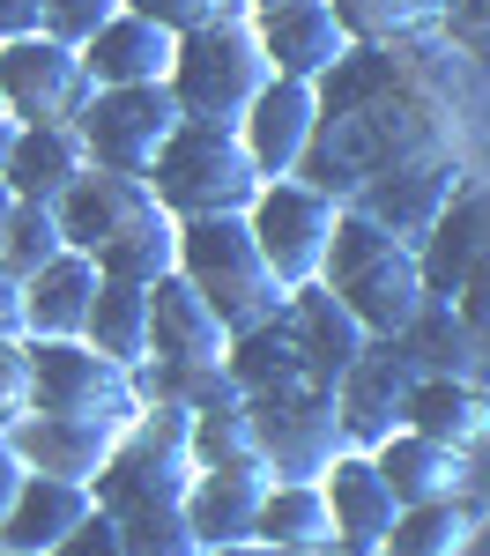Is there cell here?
Wrapping results in <instances>:
<instances>
[{
    "instance_id": "ac0fdd59",
    "label": "cell",
    "mask_w": 490,
    "mask_h": 556,
    "mask_svg": "<svg viewBox=\"0 0 490 556\" xmlns=\"http://www.w3.org/2000/svg\"><path fill=\"white\" fill-rule=\"evenodd\" d=\"M156 208V193L141 186V178H120V172H97L89 164L60 201H52V215H60V238H67V253H104L112 238H127L141 215Z\"/></svg>"
},
{
    "instance_id": "c3c4849f",
    "label": "cell",
    "mask_w": 490,
    "mask_h": 556,
    "mask_svg": "<svg viewBox=\"0 0 490 556\" xmlns=\"http://www.w3.org/2000/svg\"><path fill=\"white\" fill-rule=\"evenodd\" d=\"M201 556H312V549H275V542H238V549H201Z\"/></svg>"
},
{
    "instance_id": "5bb4252c",
    "label": "cell",
    "mask_w": 490,
    "mask_h": 556,
    "mask_svg": "<svg viewBox=\"0 0 490 556\" xmlns=\"http://www.w3.org/2000/svg\"><path fill=\"white\" fill-rule=\"evenodd\" d=\"M253 38H261V60L290 83H319L342 52H350V30L335 23L327 0H253L246 8Z\"/></svg>"
},
{
    "instance_id": "30bf717a",
    "label": "cell",
    "mask_w": 490,
    "mask_h": 556,
    "mask_svg": "<svg viewBox=\"0 0 490 556\" xmlns=\"http://www.w3.org/2000/svg\"><path fill=\"white\" fill-rule=\"evenodd\" d=\"M89 104V67L75 45L45 38H0V112L15 127H60Z\"/></svg>"
},
{
    "instance_id": "e0dca14e",
    "label": "cell",
    "mask_w": 490,
    "mask_h": 556,
    "mask_svg": "<svg viewBox=\"0 0 490 556\" xmlns=\"http://www.w3.org/2000/svg\"><path fill=\"white\" fill-rule=\"evenodd\" d=\"M312 119H319V97H312V83L267 75L261 97H253V104H246V119H238V141H246L253 172H261V178H298V164H305V141H312Z\"/></svg>"
},
{
    "instance_id": "681fc988",
    "label": "cell",
    "mask_w": 490,
    "mask_h": 556,
    "mask_svg": "<svg viewBox=\"0 0 490 556\" xmlns=\"http://www.w3.org/2000/svg\"><path fill=\"white\" fill-rule=\"evenodd\" d=\"M8 149H15V119H0V172H8Z\"/></svg>"
},
{
    "instance_id": "7bdbcfd3",
    "label": "cell",
    "mask_w": 490,
    "mask_h": 556,
    "mask_svg": "<svg viewBox=\"0 0 490 556\" xmlns=\"http://www.w3.org/2000/svg\"><path fill=\"white\" fill-rule=\"evenodd\" d=\"M453 312H461V327L476 334V349H483V364H490V253L468 267V282L453 290Z\"/></svg>"
},
{
    "instance_id": "8992f818",
    "label": "cell",
    "mask_w": 490,
    "mask_h": 556,
    "mask_svg": "<svg viewBox=\"0 0 490 556\" xmlns=\"http://www.w3.org/2000/svg\"><path fill=\"white\" fill-rule=\"evenodd\" d=\"M186 475H193V460H186V408L149 401L120 430V445L97 468L89 497H97V513H120V505H178L186 497Z\"/></svg>"
},
{
    "instance_id": "9a60e30c",
    "label": "cell",
    "mask_w": 490,
    "mask_h": 556,
    "mask_svg": "<svg viewBox=\"0 0 490 556\" xmlns=\"http://www.w3.org/2000/svg\"><path fill=\"white\" fill-rule=\"evenodd\" d=\"M319 497H327V519H335V549L342 556H379L387 542V527H394V490H387V475L372 468V453H356L342 445L327 468H319Z\"/></svg>"
},
{
    "instance_id": "e575fe53",
    "label": "cell",
    "mask_w": 490,
    "mask_h": 556,
    "mask_svg": "<svg viewBox=\"0 0 490 556\" xmlns=\"http://www.w3.org/2000/svg\"><path fill=\"white\" fill-rule=\"evenodd\" d=\"M335 23L350 30V45H409V38H439L445 0H327Z\"/></svg>"
},
{
    "instance_id": "8d00e7d4",
    "label": "cell",
    "mask_w": 490,
    "mask_h": 556,
    "mask_svg": "<svg viewBox=\"0 0 490 556\" xmlns=\"http://www.w3.org/2000/svg\"><path fill=\"white\" fill-rule=\"evenodd\" d=\"M60 253H67L60 215L45 208V201H15V208H8V230H0V275L30 282L45 260H60Z\"/></svg>"
},
{
    "instance_id": "f546056e",
    "label": "cell",
    "mask_w": 490,
    "mask_h": 556,
    "mask_svg": "<svg viewBox=\"0 0 490 556\" xmlns=\"http://www.w3.org/2000/svg\"><path fill=\"white\" fill-rule=\"evenodd\" d=\"M394 342L409 349V364H416L424 379H490L483 349H476V334L461 327L453 298H424V304H416V319L401 327Z\"/></svg>"
},
{
    "instance_id": "7c38bea8",
    "label": "cell",
    "mask_w": 490,
    "mask_h": 556,
    "mask_svg": "<svg viewBox=\"0 0 490 556\" xmlns=\"http://www.w3.org/2000/svg\"><path fill=\"white\" fill-rule=\"evenodd\" d=\"M424 379L416 364H409V349L394 334H372V342L350 356V371L335 379V416H342V445L356 453H372L379 438H394L401 430V401H409V386Z\"/></svg>"
},
{
    "instance_id": "f35d334b",
    "label": "cell",
    "mask_w": 490,
    "mask_h": 556,
    "mask_svg": "<svg viewBox=\"0 0 490 556\" xmlns=\"http://www.w3.org/2000/svg\"><path fill=\"white\" fill-rule=\"evenodd\" d=\"M120 8H134V15H149V23H164L172 38H186V30H209V23L246 15L253 0H120Z\"/></svg>"
},
{
    "instance_id": "d590c367",
    "label": "cell",
    "mask_w": 490,
    "mask_h": 556,
    "mask_svg": "<svg viewBox=\"0 0 490 556\" xmlns=\"http://www.w3.org/2000/svg\"><path fill=\"white\" fill-rule=\"evenodd\" d=\"M172 267H178V215H164V208H149L127 238H112L97 253V275H120V282H141V290L164 282Z\"/></svg>"
},
{
    "instance_id": "ee69618b",
    "label": "cell",
    "mask_w": 490,
    "mask_h": 556,
    "mask_svg": "<svg viewBox=\"0 0 490 556\" xmlns=\"http://www.w3.org/2000/svg\"><path fill=\"white\" fill-rule=\"evenodd\" d=\"M52 556H127V542H120L112 513H89L83 527H75V534H67V542L52 549Z\"/></svg>"
},
{
    "instance_id": "cb8c5ba5",
    "label": "cell",
    "mask_w": 490,
    "mask_h": 556,
    "mask_svg": "<svg viewBox=\"0 0 490 556\" xmlns=\"http://www.w3.org/2000/svg\"><path fill=\"white\" fill-rule=\"evenodd\" d=\"M261 490H267V475H216V468H193V475H186L178 513H186L193 549H238V542H253Z\"/></svg>"
},
{
    "instance_id": "bcb514c9",
    "label": "cell",
    "mask_w": 490,
    "mask_h": 556,
    "mask_svg": "<svg viewBox=\"0 0 490 556\" xmlns=\"http://www.w3.org/2000/svg\"><path fill=\"white\" fill-rule=\"evenodd\" d=\"M0 334H23V282L0 275Z\"/></svg>"
},
{
    "instance_id": "836d02e7",
    "label": "cell",
    "mask_w": 490,
    "mask_h": 556,
    "mask_svg": "<svg viewBox=\"0 0 490 556\" xmlns=\"http://www.w3.org/2000/svg\"><path fill=\"white\" fill-rule=\"evenodd\" d=\"M186 460H193V468H216V475H267L261 438L246 424V401L186 416Z\"/></svg>"
},
{
    "instance_id": "6da1fadb",
    "label": "cell",
    "mask_w": 490,
    "mask_h": 556,
    "mask_svg": "<svg viewBox=\"0 0 490 556\" xmlns=\"http://www.w3.org/2000/svg\"><path fill=\"white\" fill-rule=\"evenodd\" d=\"M312 97H319V119H312L298 178L319 186L327 201H356L379 172L461 149V97H453L439 38L350 45L312 83Z\"/></svg>"
},
{
    "instance_id": "816d5d0a",
    "label": "cell",
    "mask_w": 490,
    "mask_h": 556,
    "mask_svg": "<svg viewBox=\"0 0 490 556\" xmlns=\"http://www.w3.org/2000/svg\"><path fill=\"white\" fill-rule=\"evenodd\" d=\"M0 556H15V549H0Z\"/></svg>"
},
{
    "instance_id": "9c48e42d",
    "label": "cell",
    "mask_w": 490,
    "mask_h": 556,
    "mask_svg": "<svg viewBox=\"0 0 490 556\" xmlns=\"http://www.w3.org/2000/svg\"><path fill=\"white\" fill-rule=\"evenodd\" d=\"M335 215H342V201H327L305 178H261V193H253V208H246V230H253V245H261V260L275 267L282 290L319 282Z\"/></svg>"
},
{
    "instance_id": "1f68e13d",
    "label": "cell",
    "mask_w": 490,
    "mask_h": 556,
    "mask_svg": "<svg viewBox=\"0 0 490 556\" xmlns=\"http://www.w3.org/2000/svg\"><path fill=\"white\" fill-rule=\"evenodd\" d=\"M83 342L112 364H141L149 356V290L141 282H120V275H97V298H89V327Z\"/></svg>"
},
{
    "instance_id": "7dc6e473",
    "label": "cell",
    "mask_w": 490,
    "mask_h": 556,
    "mask_svg": "<svg viewBox=\"0 0 490 556\" xmlns=\"http://www.w3.org/2000/svg\"><path fill=\"white\" fill-rule=\"evenodd\" d=\"M23 460H15V453H8V438H0V513H8V505H15V490H23Z\"/></svg>"
},
{
    "instance_id": "d4e9b609",
    "label": "cell",
    "mask_w": 490,
    "mask_h": 556,
    "mask_svg": "<svg viewBox=\"0 0 490 556\" xmlns=\"http://www.w3.org/2000/svg\"><path fill=\"white\" fill-rule=\"evenodd\" d=\"M89 298H97V260L60 253L23 282V342H75L89 327Z\"/></svg>"
},
{
    "instance_id": "d6986e66",
    "label": "cell",
    "mask_w": 490,
    "mask_h": 556,
    "mask_svg": "<svg viewBox=\"0 0 490 556\" xmlns=\"http://www.w3.org/2000/svg\"><path fill=\"white\" fill-rule=\"evenodd\" d=\"M0 438H8V453H15L30 475H67V482H97V468H104L112 445H120V430H112V424H89V416H45V408L15 416Z\"/></svg>"
},
{
    "instance_id": "4dcf8cb0",
    "label": "cell",
    "mask_w": 490,
    "mask_h": 556,
    "mask_svg": "<svg viewBox=\"0 0 490 556\" xmlns=\"http://www.w3.org/2000/svg\"><path fill=\"white\" fill-rule=\"evenodd\" d=\"M372 468L387 475L394 505H424V497L461 490L468 453H453V445H439V438H416V430H394V438H379V445H372Z\"/></svg>"
},
{
    "instance_id": "2e32d148",
    "label": "cell",
    "mask_w": 490,
    "mask_h": 556,
    "mask_svg": "<svg viewBox=\"0 0 490 556\" xmlns=\"http://www.w3.org/2000/svg\"><path fill=\"white\" fill-rule=\"evenodd\" d=\"M223 371L238 386V401H267V393H319V364L305 356V342L290 334V319H282V304L253 319V327H238L230 349H223Z\"/></svg>"
},
{
    "instance_id": "83f0119b",
    "label": "cell",
    "mask_w": 490,
    "mask_h": 556,
    "mask_svg": "<svg viewBox=\"0 0 490 556\" xmlns=\"http://www.w3.org/2000/svg\"><path fill=\"white\" fill-rule=\"evenodd\" d=\"M490 505L468 497V490H445V497H424V505H401L379 556H461L476 534H483Z\"/></svg>"
},
{
    "instance_id": "8fae6325",
    "label": "cell",
    "mask_w": 490,
    "mask_h": 556,
    "mask_svg": "<svg viewBox=\"0 0 490 556\" xmlns=\"http://www.w3.org/2000/svg\"><path fill=\"white\" fill-rule=\"evenodd\" d=\"M246 424H253V438H261L267 482H319V468L342 453L335 386H319V393H267V401H246Z\"/></svg>"
},
{
    "instance_id": "ba28073f",
    "label": "cell",
    "mask_w": 490,
    "mask_h": 556,
    "mask_svg": "<svg viewBox=\"0 0 490 556\" xmlns=\"http://www.w3.org/2000/svg\"><path fill=\"white\" fill-rule=\"evenodd\" d=\"M30 408H45V416H89V424L127 430L141 416V393H134L127 364L97 356L75 334V342H30Z\"/></svg>"
},
{
    "instance_id": "60d3db41",
    "label": "cell",
    "mask_w": 490,
    "mask_h": 556,
    "mask_svg": "<svg viewBox=\"0 0 490 556\" xmlns=\"http://www.w3.org/2000/svg\"><path fill=\"white\" fill-rule=\"evenodd\" d=\"M30 416V342L23 334H0V430Z\"/></svg>"
},
{
    "instance_id": "b9f144b4",
    "label": "cell",
    "mask_w": 490,
    "mask_h": 556,
    "mask_svg": "<svg viewBox=\"0 0 490 556\" xmlns=\"http://www.w3.org/2000/svg\"><path fill=\"white\" fill-rule=\"evenodd\" d=\"M445 45H461L468 60L490 67V0H445V23H439Z\"/></svg>"
},
{
    "instance_id": "f6af8a7d",
    "label": "cell",
    "mask_w": 490,
    "mask_h": 556,
    "mask_svg": "<svg viewBox=\"0 0 490 556\" xmlns=\"http://www.w3.org/2000/svg\"><path fill=\"white\" fill-rule=\"evenodd\" d=\"M45 23V0H0V38H30Z\"/></svg>"
},
{
    "instance_id": "7a4b0ae2",
    "label": "cell",
    "mask_w": 490,
    "mask_h": 556,
    "mask_svg": "<svg viewBox=\"0 0 490 556\" xmlns=\"http://www.w3.org/2000/svg\"><path fill=\"white\" fill-rule=\"evenodd\" d=\"M319 282L350 304V319L364 334H401L424 304V275H416V245L379 230L372 215L342 208L335 215V238H327V260H319Z\"/></svg>"
},
{
    "instance_id": "52a82bcc",
    "label": "cell",
    "mask_w": 490,
    "mask_h": 556,
    "mask_svg": "<svg viewBox=\"0 0 490 556\" xmlns=\"http://www.w3.org/2000/svg\"><path fill=\"white\" fill-rule=\"evenodd\" d=\"M178 127V97L172 83H127V89H89V104L75 112V134H83L89 164L120 178H149L156 149L172 141Z\"/></svg>"
},
{
    "instance_id": "f907efd6",
    "label": "cell",
    "mask_w": 490,
    "mask_h": 556,
    "mask_svg": "<svg viewBox=\"0 0 490 556\" xmlns=\"http://www.w3.org/2000/svg\"><path fill=\"white\" fill-rule=\"evenodd\" d=\"M8 208H15V193H8V178H0V230H8Z\"/></svg>"
},
{
    "instance_id": "3957f363",
    "label": "cell",
    "mask_w": 490,
    "mask_h": 556,
    "mask_svg": "<svg viewBox=\"0 0 490 556\" xmlns=\"http://www.w3.org/2000/svg\"><path fill=\"white\" fill-rule=\"evenodd\" d=\"M141 186L156 193V208H164V215L193 223V215H246V208H253V193H261V172H253V156H246L238 127L178 119Z\"/></svg>"
},
{
    "instance_id": "603a6c76",
    "label": "cell",
    "mask_w": 490,
    "mask_h": 556,
    "mask_svg": "<svg viewBox=\"0 0 490 556\" xmlns=\"http://www.w3.org/2000/svg\"><path fill=\"white\" fill-rule=\"evenodd\" d=\"M490 253V186H468L453 208L416 238V275H424V298H453L468 282V267Z\"/></svg>"
},
{
    "instance_id": "ffe728a7",
    "label": "cell",
    "mask_w": 490,
    "mask_h": 556,
    "mask_svg": "<svg viewBox=\"0 0 490 556\" xmlns=\"http://www.w3.org/2000/svg\"><path fill=\"white\" fill-rule=\"evenodd\" d=\"M223 349H230V327L178 267L164 282H149V356L156 364H223Z\"/></svg>"
},
{
    "instance_id": "5b68a950",
    "label": "cell",
    "mask_w": 490,
    "mask_h": 556,
    "mask_svg": "<svg viewBox=\"0 0 490 556\" xmlns=\"http://www.w3.org/2000/svg\"><path fill=\"white\" fill-rule=\"evenodd\" d=\"M275 75L261 60V38L246 15L230 23H209V30H186L172 60V97H178V119H201V127H238L246 104L261 97V83Z\"/></svg>"
},
{
    "instance_id": "4316f807",
    "label": "cell",
    "mask_w": 490,
    "mask_h": 556,
    "mask_svg": "<svg viewBox=\"0 0 490 556\" xmlns=\"http://www.w3.org/2000/svg\"><path fill=\"white\" fill-rule=\"evenodd\" d=\"M89 172V149L83 134H75V119H60V127H15V149H8V193L15 201H60L75 178Z\"/></svg>"
},
{
    "instance_id": "ab89813d",
    "label": "cell",
    "mask_w": 490,
    "mask_h": 556,
    "mask_svg": "<svg viewBox=\"0 0 490 556\" xmlns=\"http://www.w3.org/2000/svg\"><path fill=\"white\" fill-rule=\"evenodd\" d=\"M112 15H120V0H45V23H38V30L83 52V45L112 23Z\"/></svg>"
},
{
    "instance_id": "4fadbf2b",
    "label": "cell",
    "mask_w": 490,
    "mask_h": 556,
    "mask_svg": "<svg viewBox=\"0 0 490 556\" xmlns=\"http://www.w3.org/2000/svg\"><path fill=\"white\" fill-rule=\"evenodd\" d=\"M476 178H468V156L461 149H445V156H416V164H394V172H379L356 201H342V208L356 215H372L379 230H394V238H424L431 223H439L461 193H468Z\"/></svg>"
},
{
    "instance_id": "f1b7e54d",
    "label": "cell",
    "mask_w": 490,
    "mask_h": 556,
    "mask_svg": "<svg viewBox=\"0 0 490 556\" xmlns=\"http://www.w3.org/2000/svg\"><path fill=\"white\" fill-rule=\"evenodd\" d=\"M282 319H290V334L305 342V356L319 364V379H327V386L342 379V371H350V356L372 342V334L350 319V304L335 298L327 282H298V290L282 298Z\"/></svg>"
},
{
    "instance_id": "d6a6232c",
    "label": "cell",
    "mask_w": 490,
    "mask_h": 556,
    "mask_svg": "<svg viewBox=\"0 0 490 556\" xmlns=\"http://www.w3.org/2000/svg\"><path fill=\"white\" fill-rule=\"evenodd\" d=\"M253 542H275V549H335V519H327V497L319 482H267L261 490V519H253Z\"/></svg>"
},
{
    "instance_id": "74e56055",
    "label": "cell",
    "mask_w": 490,
    "mask_h": 556,
    "mask_svg": "<svg viewBox=\"0 0 490 556\" xmlns=\"http://www.w3.org/2000/svg\"><path fill=\"white\" fill-rule=\"evenodd\" d=\"M112 527H120L127 556H201V549H193V534H186V513H178V505H120Z\"/></svg>"
},
{
    "instance_id": "484cf974",
    "label": "cell",
    "mask_w": 490,
    "mask_h": 556,
    "mask_svg": "<svg viewBox=\"0 0 490 556\" xmlns=\"http://www.w3.org/2000/svg\"><path fill=\"white\" fill-rule=\"evenodd\" d=\"M401 430L439 438L453 453H476L490 438V386L483 379H416L401 401Z\"/></svg>"
},
{
    "instance_id": "277c9868",
    "label": "cell",
    "mask_w": 490,
    "mask_h": 556,
    "mask_svg": "<svg viewBox=\"0 0 490 556\" xmlns=\"http://www.w3.org/2000/svg\"><path fill=\"white\" fill-rule=\"evenodd\" d=\"M178 275L216 304V319L230 334L253 327V319H267L275 304L290 298V290L275 282V267L261 260L246 215H193V223H178Z\"/></svg>"
},
{
    "instance_id": "f5cc1de1",
    "label": "cell",
    "mask_w": 490,
    "mask_h": 556,
    "mask_svg": "<svg viewBox=\"0 0 490 556\" xmlns=\"http://www.w3.org/2000/svg\"><path fill=\"white\" fill-rule=\"evenodd\" d=\"M0 119H8V112H0Z\"/></svg>"
},
{
    "instance_id": "44dd1931",
    "label": "cell",
    "mask_w": 490,
    "mask_h": 556,
    "mask_svg": "<svg viewBox=\"0 0 490 556\" xmlns=\"http://www.w3.org/2000/svg\"><path fill=\"white\" fill-rule=\"evenodd\" d=\"M89 513H97L89 482H67V475H23L15 505L0 513V549H15V556H52Z\"/></svg>"
},
{
    "instance_id": "7402d4cb",
    "label": "cell",
    "mask_w": 490,
    "mask_h": 556,
    "mask_svg": "<svg viewBox=\"0 0 490 556\" xmlns=\"http://www.w3.org/2000/svg\"><path fill=\"white\" fill-rule=\"evenodd\" d=\"M178 60V38L164 23H149V15H134L120 8L97 38L83 45V67H89V89H127V83H164Z\"/></svg>"
}]
</instances>
